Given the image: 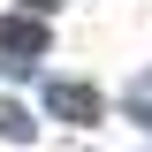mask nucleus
<instances>
[{
  "instance_id": "nucleus-1",
  "label": "nucleus",
  "mask_w": 152,
  "mask_h": 152,
  "mask_svg": "<svg viewBox=\"0 0 152 152\" xmlns=\"http://www.w3.org/2000/svg\"><path fill=\"white\" fill-rule=\"evenodd\" d=\"M38 53H46V23H38V15H0V61L23 76Z\"/></svg>"
},
{
  "instance_id": "nucleus-2",
  "label": "nucleus",
  "mask_w": 152,
  "mask_h": 152,
  "mask_svg": "<svg viewBox=\"0 0 152 152\" xmlns=\"http://www.w3.org/2000/svg\"><path fill=\"white\" fill-rule=\"evenodd\" d=\"M46 107L69 122V129H84V122H99L107 114V99L91 91V84H76V76H61V84H46Z\"/></svg>"
},
{
  "instance_id": "nucleus-3",
  "label": "nucleus",
  "mask_w": 152,
  "mask_h": 152,
  "mask_svg": "<svg viewBox=\"0 0 152 152\" xmlns=\"http://www.w3.org/2000/svg\"><path fill=\"white\" fill-rule=\"evenodd\" d=\"M31 114H23V99H0V137H8V145H31Z\"/></svg>"
},
{
  "instance_id": "nucleus-4",
  "label": "nucleus",
  "mask_w": 152,
  "mask_h": 152,
  "mask_svg": "<svg viewBox=\"0 0 152 152\" xmlns=\"http://www.w3.org/2000/svg\"><path fill=\"white\" fill-rule=\"evenodd\" d=\"M129 122H137V129H152V84H137V91H129Z\"/></svg>"
},
{
  "instance_id": "nucleus-5",
  "label": "nucleus",
  "mask_w": 152,
  "mask_h": 152,
  "mask_svg": "<svg viewBox=\"0 0 152 152\" xmlns=\"http://www.w3.org/2000/svg\"><path fill=\"white\" fill-rule=\"evenodd\" d=\"M23 15H38V23H46V15H53V0H23Z\"/></svg>"
}]
</instances>
